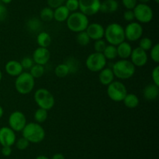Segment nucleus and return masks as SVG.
<instances>
[{
	"label": "nucleus",
	"mask_w": 159,
	"mask_h": 159,
	"mask_svg": "<svg viewBox=\"0 0 159 159\" xmlns=\"http://www.w3.org/2000/svg\"><path fill=\"white\" fill-rule=\"evenodd\" d=\"M3 113H4V111H3L2 107V106L0 105V118H1L2 117Z\"/></svg>",
	"instance_id": "nucleus-47"
},
{
	"label": "nucleus",
	"mask_w": 159,
	"mask_h": 159,
	"mask_svg": "<svg viewBox=\"0 0 159 159\" xmlns=\"http://www.w3.org/2000/svg\"><path fill=\"white\" fill-rule=\"evenodd\" d=\"M159 94V87L155 84H150L144 87L143 90L144 98L148 101H154L157 99Z\"/></svg>",
	"instance_id": "nucleus-19"
},
{
	"label": "nucleus",
	"mask_w": 159,
	"mask_h": 159,
	"mask_svg": "<svg viewBox=\"0 0 159 159\" xmlns=\"http://www.w3.org/2000/svg\"><path fill=\"white\" fill-rule=\"evenodd\" d=\"M123 101L126 107L129 108H134L138 107L140 103L139 98L136 94L128 93L127 94Z\"/></svg>",
	"instance_id": "nucleus-23"
},
{
	"label": "nucleus",
	"mask_w": 159,
	"mask_h": 159,
	"mask_svg": "<svg viewBox=\"0 0 159 159\" xmlns=\"http://www.w3.org/2000/svg\"><path fill=\"white\" fill-rule=\"evenodd\" d=\"M54 73H55V75L57 77L63 78L68 76L70 73V71L68 65L64 62V63H61L56 66L55 70H54Z\"/></svg>",
	"instance_id": "nucleus-29"
},
{
	"label": "nucleus",
	"mask_w": 159,
	"mask_h": 159,
	"mask_svg": "<svg viewBox=\"0 0 159 159\" xmlns=\"http://www.w3.org/2000/svg\"><path fill=\"white\" fill-rule=\"evenodd\" d=\"M152 46H153V42H152V39L149 38V37H145L140 39L139 47L145 51H150Z\"/></svg>",
	"instance_id": "nucleus-33"
},
{
	"label": "nucleus",
	"mask_w": 159,
	"mask_h": 159,
	"mask_svg": "<svg viewBox=\"0 0 159 159\" xmlns=\"http://www.w3.org/2000/svg\"><path fill=\"white\" fill-rule=\"evenodd\" d=\"M112 70L116 78L127 80L134 75L136 69L133 63L128 59H120L113 64Z\"/></svg>",
	"instance_id": "nucleus-3"
},
{
	"label": "nucleus",
	"mask_w": 159,
	"mask_h": 159,
	"mask_svg": "<svg viewBox=\"0 0 159 159\" xmlns=\"http://www.w3.org/2000/svg\"><path fill=\"white\" fill-rule=\"evenodd\" d=\"M67 26L72 32L79 33L85 31L89 24L87 16L81 12H74L67 19Z\"/></svg>",
	"instance_id": "nucleus-4"
},
{
	"label": "nucleus",
	"mask_w": 159,
	"mask_h": 159,
	"mask_svg": "<svg viewBox=\"0 0 159 159\" xmlns=\"http://www.w3.org/2000/svg\"><path fill=\"white\" fill-rule=\"evenodd\" d=\"M35 85V80L28 72H23L15 81L16 90L20 94H28L34 90Z\"/></svg>",
	"instance_id": "nucleus-5"
},
{
	"label": "nucleus",
	"mask_w": 159,
	"mask_h": 159,
	"mask_svg": "<svg viewBox=\"0 0 159 159\" xmlns=\"http://www.w3.org/2000/svg\"><path fill=\"white\" fill-rule=\"evenodd\" d=\"M26 124V118L24 114L20 111H15L12 112L9 117V127L15 132H20L23 130Z\"/></svg>",
	"instance_id": "nucleus-12"
},
{
	"label": "nucleus",
	"mask_w": 159,
	"mask_h": 159,
	"mask_svg": "<svg viewBox=\"0 0 159 159\" xmlns=\"http://www.w3.org/2000/svg\"><path fill=\"white\" fill-rule=\"evenodd\" d=\"M6 72L12 76H18L20 73H23V67L20 62L16 60H10L6 64L5 66Z\"/></svg>",
	"instance_id": "nucleus-17"
},
{
	"label": "nucleus",
	"mask_w": 159,
	"mask_h": 159,
	"mask_svg": "<svg viewBox=\"0 0 159 159\" xmlns=\"http://www.w3.org/2000/svg\"><path fill=\"white\" fill-rule=\"evenodd\" d=\"M143 26L138 22H130L124 28L125 39L128 41H136L140 40L143 35Z\"/></svg>",
	"instance_id": "nucleus-10"
},
{
	"label": "nucleus",
	"mask_w": 159,
	"mask_h": 159,
	"mask_svg": "<svg viewBox=\"0 0 159 159\" xmlns=\"http://www.w3.org/2000/svg\"><path fill=\"white\" fill-rule=\"evenodd\" d=\"M119 8V4L116 0H104L100 4V9L104 13H112L116 12Z\"/></svg>",
	"instance_id": "nucleus-21"
},
{
	"label": "nucleus",
	"mask_w": 159,
	"mask_h": 159,
	"mask_svg": "<svg viewBox=\"0 0 159 159\" xmlns=\"http://www.w3.org/2000/svg\"><path fill=\"white\" fill-rule=\"evenodd\" d=\"M148 60L147 51L143 50L140 47H137L132 50L130 55V62L135 67H142L147 64Z\"/></svg>",
	"instance_id": "nucleus-13"
},
{
	"label": "nucleus",
	"mask_w": 159,
	"mask_h": 159,
	"mask_svg": "<svg viewBox=\"0 0 159 159\" xmlns=\"http://www.w3.org/2000/svg\"><path fill=\"white\" fill-rule=\"evenodd\" d=\"M65 6L69 12H76L79 9V0H66Z\"/></svg>",
	"instance_id": "nucleus-35"
},
{
	"label": "nucleus",
	"mask_w": 159,
	"mask_h": 159,
	"mask_svg": "<svg viewBox=\"0 0 159 159\" xmlns=\"http://www.w3.org/2000/svg\"><path fill=\"white\" fill-rule=\"evenodd\" d=\"M107 47V42L102 39L96 40L94 43V49L96 52L102 53Z\"/></svg>",
	"instance_id": "nucleus-36"
},
{
	"label": "nucleus",
	"mask_w": 159,
	"mask_h": 159,
	"mask_svg": "<svg viewBox=\"0 0 159 159\" xmlns=\"http://www.w3.org/2000/svg\"><path fill=\"white\" fill-rule=\"evenodd\" d=\"M132 50H133V48H132L129 42L125 41L116 46L117 56H119L121 59H127L128 58H130Z\"/></svg>",
	"instance_id": "nucleus-18"
},
{
	"label": "nucleus",
	"mask_w": 159,
	"mask_h": 159,
	"mask_svg": "<svg viewBox=\"0 0 159 159\" xmlns=\"http://www.w3.org/2000/svg\"><path fill=\"white\" fill-rule=\"evenodd\" d=\"M65 0H48V6L51 9H56L59 6H62Z\"/></svg>",
	"instance_id": "nucleus-41"
},
{
	"label": "nucleus",
	"mask_w": 159,
	"mask_h": 159,
	"mask_svg": "<svg viewBox=\"0 0 159 159\" xmlns=\"http://www.w3.org/2000/svg\"><path fill=\"white\" fill-rule=\"evenodd\" d=\"M86 33L88 34L89 37L90 39L93 40H99V39H102L104 37V31H105V28L103 27L102 25L98 23H93L89 24L87 26L86 30H85Z\"/></svg>",
	"instance_id": "nucleus-16"
},
{
	"label": "nucleus",
	"mask_w": 159,
	"mask_h": 159,
	"mask_svg": "<svg viewBox=\"0 0 159 159\" xmlns=\"http://www.w3.org/2000/svg\"><path fill=\"white\" fill-rule=\"evenodd\" d=\"M22 134L30 143H38L44 139L45 130L40 123H29L23 129Z\"/></svg>",
	"instance_id": "nucleus-1"
},
{
	"label": "nucleus",
	"mask_w": 159,
	"mask_h": 159,
	"mask_svg": "<svg viewBox=\"0 0 159 159\" xmlns=\"http://www.w3.org/2000/svg\"><path fill=\"white\" fill-rule=\"evenodd\" d=\"M107 93L109 98L113 101L120 102L123 101L127 94L126 86L120 81H113L107 86Z\"/></svg>",
	"instance_id": "nucleus-7"
},
{
	"label": "nucleus",
	"mask_w": 159,
	"mask_h": 159,
	"mask_svg": "<svg viewBox=\"0 0 159 159\" xmlns=\"http://www.w3.org/2000/svg\"><path fill=\"white\" fill-rule=\"evenodd\" d=\"M85 65L91 72L97 73L105 68L107 65V59L102 53L95 51L87 57Z\"/></svg>",
	"instance_id": "nucleus-8"
},
{
	"label": "nucleus",
	"mask_w": 159,
	"mask_h": 159,
	"mask_svg": "<svg viewBox=\"0 0 159 159\" xmlns=\"http://www.w3.org/2000/svg\"><path fill=\"white\" fill-rule=\"evenodd\" d=\"M7 17V9L4 5L0 4V22L4 21Z\"/></svg>",
	"instance_id": "nucleus-43"
},
{
	"label": "nucleus",
	"mask_w": 159,
	"mask_h": 159,
	"mask_svg": "<svg viewBox=\"0 0 159 159\" xmlns=\"http://www.w3.org/2000/svg\"><path fill=\"white\" fill-rule=\"evenodd\" d=\"M124 19L127 22H133L134 20V14L133 10L127 9L124 13Z\"/></svg>",
	"instance_id": "nucleus-42"
},
{
	"label": "nucleus",
	"mask_w": 159,
	"mask_h": 159,
	"mask_svg": "<svg viewBox=\"0 0 159 159\" xmlns=\"http://www.w3.org/2000/svg\"><path fill=\"white\" fill-rule=\"evenodd\" d=\"M12 153V149H11V147H8V146H5L2 147V154H3L4 156H9Z\"/></svg>",
	"instance_id": "nucleus-44"
},
{
	"label": "nucleus",
	"mask_w": 159,
	"mask_h": 159,
	"mask_svg": "<svg viewBox=\"0 0 159 159\" xmlns=\"http://www.w3.org/2000/svg\"><path fill=\"white\" fill-rule=\"evenodd\" d=\"M100 0H79V9L85 16H93L99 12Z\"/></svg>",
	"instance_id": "nucleus-11"
},
{
	"label": "nucleus",
	"mask_w": 159,
	"mask_h": 159,
	"mask_svg": "<svg viewBox=\"0 0 159 159\" xmlns=\"http://www.w3.org/2000/svg\"><path fill=\"white\" fill-rule=\"evenodd\" d=\"M152 80H153V84L159 87V65H156L153 69L152 73Z\"/></svg>",
	"instance_id": "nucleus-40"
},
{
	"label": "nucleus",
	"mask_w": 159,
	"mask_h": 159,
	"mask_svg": "<svg viewBox=\"0 0 159 159\" xmlns=\"http://www.w3.org/2000/svg\"><path fill=\"white\" fill-rule=\"evenodd\" d=\"M103 55L105 56V58L107 59H110V60H113L115 59L117 57V51H116V46L114 45H107L105 50L102 52Z\"/></svg>",
	"instance_id": "nucleus-26"
},
{
	"label": "nucleus",
	"mask_w": 159,
	"mask_h": 159,
	"mask_svg": "<svg viewBox=\"0 0 159 159\" xmlns=\"http://www.w3.org/2000/svg\"><path fill=\"white\" fill-rule=\"evenodd\" d=\"M48 116V111L39 108L34 113V119L37 123H43L47 120Z\"/></svg>",
	"instance_id": "nucleus-30"
},
{
	"label": "nucleus",
	"mask_w": 159,
	"mask_h": 159,
	"mask_svg": "<svg viewBox=\"0 0 159 159\" xmlns=\"http://www.w3.org/2000/svg\"><path fill=\"white\" fill-rule=\"evenodd\" d=\"M51 159H65V157L62 154H59V153H57V154H54V156H53Z\"/></svg>",
	"instance_id": "nucleus-45"
},
{
	"label": "nucleus",
	"mask_w": 159,
	"mask_h": 159,
	"mask_svg": "<svg viewBox=\"0 0 159 159\" xmlns=\"http://www.w3.org/2000/svg\"><path fill=\"white\" fill-rule=\"evenodd\" d=\"M154 1H155V2H157V3L159 2V0H154Z\"/></svg>",
	"instance_id": "nucleus-51"
},
{
	"label": "nucleus",
	"mask_w": 159,
	"mask_h": 159,
	"mask_svg": "<svg viewBox=\"0 0 159 159\" xmlns=\"http://www.w3.org/2000/svg\"><path fill=\"white\" fill-rule=\"evenodd\" d=\"M2 78V73L1 70H0V81H1Z\"/></svg>",
	"instance_id": "nucleus-50"
},
{
	"label": "nucleus",
	"mask_w": 159,
	"mask_h": 159,
	"mask_svg": "<svg viewBox=\"0 0 159 159\" xmlns=\"http://www.w3.org/2000/svg\"><path fill=\"white\" fill-rule=\"evenodd\" d=\"M40 20H43V21H51L54 19V10L49 6L43 8L40 12Z\"/></svg>",
	"instance_id": "nucleus-27"
},
{
	"label": "nucleus",
	"mask_w": 159,
	"mask_h": 159,
	"mask_svg": "<svg viewBox=\"0 0 159 159\" xmlns=\"http://www.w3.org/2000/svg\"><path fill=\"white\" fill-rule=\"evenodd\" d=\"M70 12L66 6L62 5L54 10V19L57 22H65L68 18Z\"/></svg>",
	"instance_id": "nucleus-22"
},
{
	"label": "nucleus",
	"mask_w": 159,
	"mask_h": 159,
	"mask_svg": "<svg viewBox=\"0 0 159 159\" xmlns=\"http://www.w3.org/2000/svg\"><path fill=\"white\" fill-rule=\"evenodd\" d=\"M37 41L39 47L42 48H48L51 43V37L48 33L45 31H41L38 34L37 37Z\"/></svg>",
	"instance_id": "nucleus-24"
},
{
	"label": "nucleus",
	"mask_w": 159,
	"mask_h": 159,
	"mask_svg": "<svg viewBox=\"0 0 159 159\" xmlns=\"http://www.w3.org/2000/svg\"><path fill=\"white\" fill-rule=\"evenodd\" d=\"M122 3L127 9L133 10L138 4V0H122Z\"/></svg>",
	"instance_id": "nucleus-39"
},
{
	"label": "nucleus",
	"mask_w": 159,
	"mask_h": 159,
	"mask_svg": "<svg viewBox=\"0 0 159 159\" xmlns=\"http://www.w3.org/2000/svg\"><path fill=\"white\" fill-rule=\"evenodd\" d=\"M134 18L140 23H150L153 19V10L147 4L139 3L137 4L133 9Z\"/></svg>",
	"instance_id": "nucleus-9"
},
{
	"label": "nucleus",
	"mask_w": 159,
	"mask_h": 159,
	"mask_svg": "<svg viewBox=\"0 0 159 159\" xmlns=\"http://www.w3.org/2000/svg\"><path fill=\"white\" fill-rule=\"evenodd\" d=\"M114 74L110 68H104L101 71H99V82L104 86H108L111 84L113 81H114Z\"/></svg>",
	"instance_id": "nucleus-20"
},
{
	"label": "nucleus",
	"mask_w": 159,
	"mask_h": 159,
	"mask_svg": "<svg viewBox=\"0 0 159 159\" xmlns=\"http://www.w3.org/2000/svg\"><path fill=\"white\" fill-rule=\"evenodd\" d=\"M65 63L68 65L70 73H75L79 70V62L77 59H75L74 57L68 58L67 61H65Z\"/></svg>",
	"instance_id": "nucleus-32"
},
{
	"label": "nucleus",
	"mask_w": 159,
	"mask_h": 159,
	"mask_svg": "<svg viewBox=\"0 0 159 159\" xmlns=\"http://www.w3.org/2000/svg\"><path fill=\"white\" fill-rule=\"evenodd\" d=\"M140 2V3H144V4H147L148 2H150V0H138Z\"/></svg>",
	"instance_id": "nucleus-48"
},
{
	"label": "nucleus",
	"mask_w": 159,
	"mask_h": 159,
	"mask_svg": "<svg viewBox=\"0 0 159 159\" xmlns=\"http://www.w3.org/2000/svg\"><path fill=\"white\" fill-rule=\"evenodd\" d=\"M44 66L42 65H39V64H34L30 70V73L34 79L41 77L44 74Z\"/></svg>",
	"instance_id": "nucleus-28"
},
{
	"label": "nucleus",
	"mask_w": 159,
	"mask_h": 159,
	"mask_svg": "<svg viewBox=\"0 0 159 159\" xmlns=\"http://www.w3.org/2000/svg\"><path fill=\"white\" fill-rule=\"evenodd\" d=\"M26 27L28 31L33 33H40V30L42 28V23L39 19L33 17V18L29 19L26 22Z\"/></svg>",
	"instance_id": "nucleus-25"
},
{
	"label": "nucleus",
	"mask_w": 159,
	"mask_h": 159,
	"mask_svg": "<svg viewBox=\"0 0 159 159\" xmlns=\"http://www.w3.org/2000/svg\"><path fill=\"white\" fill-rule=\"evenodd\" d=\"M36 159H49V158L44 155H40V156H38V157H37Z\"/></svg>",
	"instance_id": "nucleus-46"
},
{
	"label": "nucleus",
	"mask_w": 159,
	"mask_h": 159,
	"mask_svg": "<svg viewBox=\"0 0 159 159\" xmlns=\"http://www.w3.org/2000/svg\"><path fill=\"white\" fill-rule=\"evenodd\" d=\"M23 69H26V70H30L31 67L34 65V62L31 57H24L20 62Z\"/></svg>",
	"instance_id": "nucleus-37"
},
{
	"label": "nucleus",
	"mask_w": 159,
	"mask_h": 159,
	"mask_svg": "<svg viewBox=\"0 0 159 159\" xmlns=\"http://www.w3.org/2000/svg\"><path fill=\"white\" fill-rule=\"evenodd\" d=\"M90 40L91 39L89 37L88 34H87L85 31L78 33V35L76 36V41L82 46H86L87 45H89L90 42Z\"/></svg>",
	"instance_id": "nucleus-31"
},
{
	"label": "nucleus",
	"mask_w": 159,
	"mask_h": 159,
	"mask_svg": "<svg viewBox=\"0 0 159 159\" xmlns=\"http://www.w3.org/2000/svg\"><path fill=\"white\" fill-rule=\"evenodd\" d=\"M1 2H2L4 4H9L12 2V0H1Z\"/></svg>",
	"instance_id": "nucleus-49"
},
{
	"label": "nucleus",
	"mask_w": 159,
	"mask_h": 159,
	"mask_svg": "<svg viewBox=\"0 0 159 159\" xmlns=\"http://www.w3.org/2000/svg\"><path fill=\"white\" fill-rule=\"evenodd\" d=\"M150 57L156 63L159 62V45L158 43L152 46L150 50Z\"/></svg>",
	"instance_id": "nucleus-34"
},
{
	"label": "nucleus",
	"mask_w": 159,
	"mask_h": 159,
	"mask_svg": "<svg viewBox=\"0 0 159 159\" xmlns=\"http://www.w3.org/2000/svg\"><path fill=\"white\" fill-rule=\"evenodd\" d=\"M50 58H51V52L48 49V48H42V47L36 48L32 56L34 63L42 65H46L50 60Z\"/></svg>",
	"instance_id": "nucleus-15"
},
{
	"label": "nucleus",
	"mask_w": 159,
	"mask_h": 159,
	"mask_svg": "<svg viewBox=\"0 0 159 159\" xmlns=\"http://www.w3.org/2000/svg\"><path fill=\"white\" fill-rule=\"evenodd\" d=\"M104 37L110 45L117 46L125 41L124 28L120 23H110L104 31Z\"/></svg>",
	"instance_id": "nucleus-2"
},
{
	"label": "nucleus",
	"mask_w": 159,
	"mask_h": 159,
	"mask_svg": "<svg viewBox=\"0 0 159 159\" xmlns=\"http://www.w3.org/2000/svg\"><path fill=\"white\" fill-rule=\"evenodd\" d=\"M34 101L39 108L48 111L54 107L55 99L54 95L48 89L40 88L34 93Z\"/></svg>",
	"instance_id": "nucleus-6"
},
{
	"label": "nucleus",
	"mask_w": 159,
	"mask_h": 159,
	"mask_svg": "<svg viewBox=\"0 0 159 159\" xmlns=\"http://www.w3.org/2000/svg\"><path fill=\"white\" fill-rule=\"evenodd\" d=\"M29 145H30V142L23 137L16 140V147L18 148L19 150L23 151V150L26 149V148L29 147Z\"/></svg>",
	"instance_id": "nucleus-38"
},
{
	"label": "nucleus",
	"mask_w": 159,
	"mask_h": 159,
	"mask_svg": "<svg viewBox=\"0 0 159 159\" xmlns=\"http://www.w3.org/2000/svg\"><path fill=\"white\" fill-rule=\"evenodd\" d=\"M0 2H1V0H0Z\"/></svg>",
	"instance_id": "nucleus-52"
},
{
	"label": "nucleus",
	"mask_w": 159,
	"mask_h": 159,
	"mask_svg": "<svg viewBox=\"0 0 159 159\" xmlns=\"http://www.w3.org/2000/svg\"><path fill=\"white\" fill-rule=\"evenodd\" d=\"M15 131L12 130L10 127L3 126L0 128V143L2 147H11L16 143Z\"/></svg>",
	"instance_id": "nucleus-14"
}]
</instances>
